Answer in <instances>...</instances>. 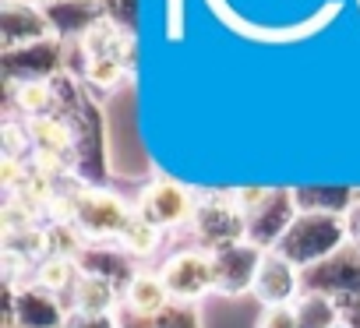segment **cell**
<instances>
[{
    "label": "cell",
    "instance_id": "cell-13",
    "mask_svg": "<svg viewBox=\"0 0 360 328\" xmlns=\"http://www.w3.org/2000/svg\"><path fill=\"white\" fill-rule=\"evenodd\" d=\"M68 307L60 296L39 289L36 282L15 286V324L18 328H64L68 324Z\"/></svg>",
    "mask_w": 360,
    "mask_h": 328
},
{
    "label": "cell",
    "instance_id": "cell-15",
    "mask_svg": "<svg viewBox=\"0 0 360 328\" xmlns=\"http://www.w3.org/2000/svg\"><path fill=\"white\" fill-rule=\"evenodd\" d=\"M78 268L85 275H99V279H110L113 286H127L138 268H134V258L120 247V244H85V251L78 254Z\"/></svg>",
    "mask_w": 360,
    "mask_h": 328
},
{
    "label": "cell",
    "instance_id": "cell-17",
    "mask_svg": "<svg viewBox=\"0 0 360 328\" xmlns=\"http://www.w3.org/2000/svg\"><path fill=\"white\" fill-rule=\"evenodd\" d=\"M169 303H173V300H169V293H166L162 275L138 272V275L124 286V307L131 310V317H159Z\"/></svg>",
    "mask_w": 360,
    "mask_h": 328
},
{
    "label": "cell",
    "instance_id": "cell-4",
    "mask_svg": "<svg viewBox=\"0 0 360 328\" xmlns=\"http://www.w3.org/2000/svg\"><path fill=\"white\" fill-rule=\"evenodd\" d=\"M131 219H134V209L120 195L106 188H82V184L75 188L71 223L89 244H117Z\"/></svg>",
    "mask_w": 360,
    "mask_h": 328
},
{
    "label": "cell",
    "instance_id": "cell-8",
    "mask_svg": "<svg viewBox=\"0 0 360 328\" xmlns=\"http://www.w3.org/2000/svg\"><path fill=\"white\" fill-rule=\"evenodd\" d=\"M195 198H191V191L184 188V184H176V181H169V177H155L145 191H141V198H138V205H134V212L141 216V219H148L152 226H159V230H173V226H184V223H191L195 219Z\"/></svg>",
    "mask_w": 360,
    "mask_h": 328
},
{
    "label": "cell",
    "instance_id": "cell-18",
    "mask_svg": "<svg viewBox=\"0 0 360 328\" xmlns=\"http://www.w3.org/2000/svg\"><path fill=\"white\" fill-rule=\"evenodd\" d=\"M300 212H321V216H346L356 209V191L339 188V184H311V188H293Z\"/></svg>",
    "mask_w": 360,
    "mask_h": 328
},
{
    "label": "cell",
    "instance_id": "cell-16",
    "mask_svg": "<svg viewBox=\"0 0 360 328\" xmlns=\"http://www.w3.org/2000/svg\"><path fill=\"white\" fill-rule=\"evenodd\" d=\"M117 303H124V289L113 286L110 279L85 275V272L68 296V310H82V314H113Z\"/></svg>",
    "mask_w": 360,
    "mask_h": 328
},
{
    "label": "cell",
    "instance_id": "cell-29",
    "mask_svg": "<svg viewBox=\"0 0 360 328\" xmlns=\"http://www.w3.org/2000/svg\"><path fill=\"white\" fill-rule=\"evenodd\" d=\"M349 233H353V244L360 247V216L356 212H349Z\"/></svg>",
    "mask_w": 360,
    "mask_h": 328
},
{
    "label": "cell",
    "instance_id": "cell-22",
    "mask_svg": "<svg viewBox=\"0 0 360 328\" xmlns=\"http://www.w3.org/2000/svg\"><path fill=\"white\" fill-rule=\"evenodd\" d=\"M159 240H162V230H159V226H152L148 219H141V216L134 212V219L127 223V230L120 233V240H117V244H120L131 258H148V254H155Z\"/></svg>",
    "mask_w": 360,
    "mask_h": 328
},
{
    "label": "cell",
    "instance_id": "cell-2",
    "mask_svg": "<svg viewBox=\"0 0 360 328\" xmlns=\"http://www.w3.org/2000/svg\"><path fill=\"white\" fill-rule=\"evenodd\" d=\"M353 240L349 233V219L346 216H321V212H300L293 219V226L286 230V237L279 240L276 254H283L286 261H293L300 272L321 265L325 258H332L335 251H342Z\"/></svg>",
    "mask_w": 360,
    "mask_h": 328
},
{
    "label": "cell",
    "instance_id": "cell-23",
    "mask_svg": "<svg viewBox=\"0 0 360 328\" xmlns=\"http://www.w3.org/2000/svg\"><path fill=\"white\" fill-rule=\"evenodd\" d=\"M96 4H99L106 22H113L127 36H138V29H141V0H96Z\"/></svg>",
    "mask_w": 360,
    "mask_h": 328
},
{
    "label": "cell",
    "instance_id": "cell-5",
    "mask_svg": "<svg viewBox=\"0 0 360 328\" xmlns=\"http://www.w3.org/2000/svg\"><path fill=\"white\" fill-rule=\"evenodd\" d=\"M162 282L173 303H195L205 293H216V275H212V251L205 247H188L176 251L166 265H162Z\"/></svg>",
    "mask_w": 360,
    "mask_h": 328
},
{
    "label": "cell",
    "instance_id": "cell-14",
    "mask_svg": "<svg viewBox=\"0 0 360 328\" xmlns=\"http://www.w3.org/2000/svg\"><path fill=\"white\" fill-rule=\"evenodd\" d=\"M43 11H46L50 29L60 43H82L103 22V11L96 0H53Z\"/></svg>",
    "mask_w": 360,
    "mask_h": 328
},
{
    "label": "cell",
    "instance_id": "cell-10",
    "mask_svg": "<svg viewBox=\"0 0 360 328\" xmlns=\"http://www.w3.org/2000/svg\"><path fill=\"white\" fill-rule=\"evenodd\" d=\"M262 258H265V251H258V247L248 244V240L212 251L216 293H223V296L251 293V289H255V279H258V268H262Z\"/></svg>",
    "mask_w": 360,
    "mask_h": 328
},
{
    "label": "cell",
    "instance_id": "cell-30",
    "mask_svg": "<svg viewBox=\"0 0 360 328\" xmlns=\"http://www.w3.org/2000/svg\"><path fill=\"white\" fill-rule=\"evenodd\" d=\"M29 4H39V8H46V4H53V0H29Z\"/></svg>",
    "mask_w": 360,
    "mask_h": 328
},
{
    "label": "cell",
    "instance_id": "cell-31",
    "mask_svg": "<svg viewBox=\"0 0 360 328\" xmlns=\"http://www.w3.org/2000/svg\"><path fill=\"white\" fill-rule=\"evenodd\" d=\"M335 328H353V324H346V321H339V324H335Z\"/></svg>",
    "mask_w": 360,
    "mask_h": 328
},
{
    "label": "cell",
    "instance_id": "cell-12",
    "mask_svg": "<svg viewBox=\"0 0 360 328\" xmlns=\"http://www.w3.org/2000/svg\"><path fill=\"white\" fill-rule=\"evenodd\" d=\"M251 293H255V300L262 307H293L297 296L304 293V272L293 261H286L283 254L265 251Z\"/></svg>",
    "mask_w": 360,
    "mask_h": 328
},
{
    "label": "cell",
    "instance_id": "cell-27",
    "mask_svg": "<svg viewBox=\"0 0 360 328\" xmlns=\"http://www.w3.org/2000/svg\"><path fill=\"white\" fill-rule=\"evenodd\" d=\"M64 328H120V321H117V314H82V310H71Z\"/></svg>",
    "mask_w": 360,
    "mask_h": 328
},
{
    "label": "cell",
    "instance_id": "cell-11",
    "mask_svg": "<svg viewBox=\"0 0 360 328\" xmlns=\"http://www.w3.org/2000/svg\"><path fill=\"white\" fill-rule=\"evenodd\" d=\"M50 36L53 29L39 4H29V0H4L0 4V53L43 43Z\"/></svg>",
    "mask_w": 360,
    "mask_h": 328
},
{
    "label": "cell",
    "instance_id": "cell-6",
    "mask_svg": "<svg viewBox=\"0 0 360 328\" xmlns=\"http://www.w3.org/2000/svg\"><path fill=\"white\" fill-rule=\"evenodd\" d=\"M4 67V85H29V81H53L64 74V43L57 36L0 53Z\"/></svg>",
    "mask_w": 360,
    "mask_h": 328
},
{
    "label": "cell",
    "instance_id": "cell-9",
    "mask_svg": "<svg viewBox=\"0 0 360 328\" xmlns=\"http://www.w3.org/2000/svg\"><path fill=\"white\" fill-rule=\"evenodd\" d=\"M304 289L335 296L339 303L342 300H360V247L349 240L342 251H335L321 265L304 268Z\"/></svg>",
    "mask_w": 360,
    "mask_h": 328
},
{
    "label": "cell",
    "instance_id": "cell-24",
    "mask_svg": "<svg viewBox=\"0 0 360 328\" xmlns=\"http://www.w3.org/2000/svg\"><path fill=\"white\" fill-rule=\"evenodd\" d=\"M134 328H198V317L188 303H169L159 317H134Z\"/></svg>",
    "mask_w": 360,
    "mask_h": 328
},
{
    "label": "cell",
    "instance_id": "cell-21",
    "mask_svg": "<svg viewBox=\"0 0 360 328\" xmlns=\"http://www.w3.org/2000/svg\"><path fill=\"white\" fill-rule=\"evenodd\" d=\"M8 92H11V103H15V106H18L25 117H32V120L57 113V92H53V81L8 85Z\"/></svg>",
    "mask_w": 360,
    "mask_h": 328
},
{
    "label": "cell",
    "instance_id": "cell-7",
    "mask_svg": "<svg viewBox=\"0 0 360 328\" xmlns=\"http://www.w3.org/2000/svg\"><path fill=\"white\" fill-rule=\"evenodd\" d=\"M195 237L205 251H219L230 244H240L248 237V219L237 205V198H205L195 209Z\"/></svg>",
    "mask_w": 360,
    "mask_h": 328
},
{
    "label": "cell",
    "instance_id": "cell-3",
    "mask_svg": "<svg viewBox=\"0 0 360 328\" xmlns=\"http://www.w3.org/2000/svg\"><path fill=\"white\" fill-rule=\"evenodd\" d=\"M233 198L248 219L244 240L255 244L258 251H276L286 230L293 226V219L300 216L293 188H248V191H237Z\"/></svg>",
    "mask_w": 360,
    "mask_h": 328
},
{
    "label": "cell",
    "instance_id": "cell-28",
    "mask_svg": "<svg viewBox=\"0 0 360 328\" xmlns=\"http://www.w3.org/2000/svg\"><path fill=\"white\" fill-rule=\"evenodd\" d=\"M166 39H184V0H166Z\"/></svg>",
    "mask_w": 360,
    "mask_h": 328
},
{
    "label": "cell",
    "instance_id": "cell-26",
    "mask_svg": "<svg viewBox=\"0 0 360 328\" xmlns=\"http://www.w3.org/2000/svg\"><path fill=\"white\" fill-rule=\"evenodd\" d=\"M258 328H300L293 307H265L258 317Z\"/></svg>",
    "mask_w": 360,
    "mask_h": 328
},
{
    "label": "cell",
    "instance_id": "cell-1",
    "mask_svg": "<svg viewBox=\"0 0 360 328\" xmlns=\"http://www.w3.org/2000/svg\"><path fill=\"white\" fill-rule=\"evenodd\" d=\"M57 92V113L68 120L75 138V162L71 173L82 188H103L106 184V141H103V113L96 99L68 74L53 78Z\"/></svg>",
    "mask_w": 360,
    "mask_h": 328
},
{
    "label": "cell",
    "instance_id": "cell-25",
    "mask_svg": "<svg viewBox=\"0 0 360 328\" xmlns=\"http://www.w3.org/2000/svg\"><path fill=\"white\" fill-rule=\"evenodd\" d=\"M124 67H127V60H120V57H92L85 81H89V85H99V88H113V85L120 81Z\"/></svg>",
    "mask_w": 360,
    "mask_h": 328
},
{
    "label": "cell",
    "instance_id": "cell-19",
    "mask_svg": "<svg viewBox=\"0 0 360 328\" xmlns=\"http://www.w3.org/2000/svg\"><path fill=\"white\" fill-rule=\"evenodd\" d=\"M78 279H82L78 261L75 258H57V254H46L36 265V272H32V282L39 289L53 293V296H71V289L78 286Z\"/></svg>",
    "mask_w": 360,
    "mask_h": 328
},
{
    "label": "cell",
    "instance_id": "cell-20",
    "mask_svg": "<svg viewBox=\"0 0 360 328\" xmlns=\"http://www.w3.org/2000/svg\"><path fill=\"white\" fill-rule=\"evenodd\" d=\"M297 310V324L300 328H335L342 321V307L335 296H325V293H311L304 289L293 303Z\"/></svg>",
    "mask_w": 360,
    "mask_h": 328
}]
</instances>
